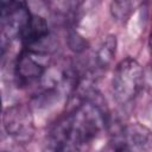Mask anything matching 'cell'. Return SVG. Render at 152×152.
<instances>
[{"label": "cell", "mask_w": 152, "mask_h": 152, "mask_svg": "<svg viewBox=\"0 0 152 152\" xmlns=\"http://www.w3.org/2000/svg\"><path fill=\"white\" fill-rule=\"evenodd\" d=\"M121 135L132 152H148L151 147V132L140 124H132L121 128Z\"/></svg>", "instance_id": "cell-4"}, {"label": "cell", "mask_w": 152, "mask_h": 152, "mask_svg": "<svg viewBox=\"0 0 152 152\" xmlns=\"http://www.w3.org/2000/svg\"><path fill=\"white\" fill-rule=\"evenodd\" d=\"M1 109H2V101H1V96H0V114H1Z\"/></svg>", "instance_id": "cell-9"}, {"label": "cell", "mask_w": 152, "mask_h": 152, "mask_svg": "<svg viewBox=\"0 0 152 152\" xmlns=\"http://www.w3.org/2000/svg\"><path fill=\"white\" fill-rule=\"evenodd\" d=\"M133 8V2L131 1H114L110 4V12L118 20H125L129 17Z\"/></svg>", "instance_id": "cell-7"}, {"label": "cell", "mask_w": 152, "mask_h": 152, "mask_svg": "<svg viewBox=\"0 0 152 152\" xmlns=\"http://www.w3.org/2000/svg\"><path fill=\"white\" fill-rule=\"evenodd\" d=\"M45 56L33 49H25L18 57L15 63V77L20 84H30L42 76L46 71Z\"/></svg>", "instance_id": "cell-3"}, {"label": "cell", "mask_w": 152, "mask_h": 152, "mask_svg": "<svg viewBox=\"0 0 152 152\" xmlns=\"http://www.w3.org/2000/svg\"><path fill=\"white\" fill-rule=\"evenodd\" d=\"M49 34V26L46 20L40 15H32L27 20L25 27L20 33V38L26 49H31L36 44H39Z\"/></svg>", "instance_id": "cell-5"}, {"label": "cell", "mask_w": 152, "mask_h": 152, "mask_svg": "<svg viewBox=\"0 0 152 152\" xmlns=\"http://www.w3.org/2000/svg\"><path fill=\"white\" fill-rule=\"evenodd\" d=\"M144 86V69L133 58L122 59L115 68L112 88L115 100L126 104L135 99Z\"/></svg>", "instance_id": "cell-1"}, {"label": "cell", "mask_w": 152, "mask_h": 152, "mask_svg": "<svg viewBox=\"0 0 152 152\" xmlns=\"http://www.w3.org/2000/svg\"><path fill=\"white\" fill-rule=\"evenodd\" d=\"M4 127L8 135L19 142H28L34 133L33 116L28 106L17 103L4 113Z\"/></svg>", "instance_id": "cell-2"}, {"label": "cell", "mask_w": 152, "mask_h": 152, "mask_svg": "<svg viewBox=\"0 0 152 152\" xmlns=\"http://www.w3.org/2000/svg\"><path fill=\"white\" fill-rule=\"evenodd\" d=\"M69 46L75 51H82L86 48V42L77 33H71L69 36Z\"/></svg>", "instance_id": "cell-8"}, {"label": "cell", "mask_w": 152, "mask_h": 152, "mask_svg": "<svg viewBox=\"0 0 152 152\" xmlns=\"http://www.w3.org/2000/svg\"><path fill=\"white\" fill-rule=\"evenodd\" d=\"M115 52H116V37L114 34H109L102 40V43L100 44L96 51V57H95L96 65L100 69L108 68L115 56Z\"/></svg>", "instance_id": "cell-6"}, {"label": "cell", "mask_w": 152, "mask_h": 152, "mask_svg": "<svg viewBox=\"0 0 152 152\" xmlns=\"http://www.w3.org/2000/svg\"><path fill=\"white\" fill-rule=\"evenodd\" d=\"M0 152H8V151H0Z\"/></svg>", "instance_id": "cell-10"}]
</instances>
